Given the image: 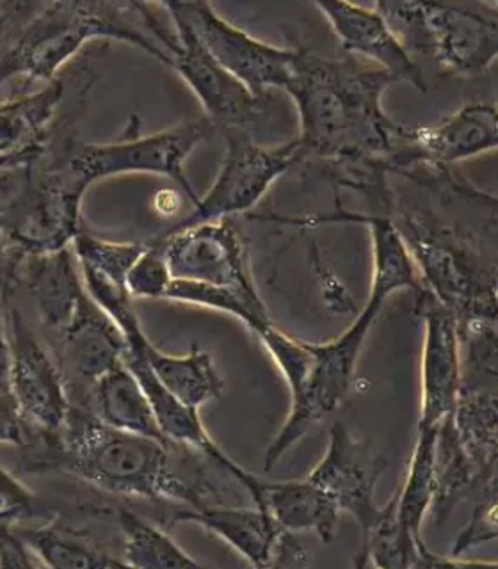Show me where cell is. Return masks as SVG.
I'll return each instance as SVG.
<instances>
[{"label": "cell", "mask_w": 498, "mask_h": 569, "mask_svg": "<svg viewBox=\"0 0 498 569\" xmlns=\"http://www.w3.org/2000/svg\"><path fill=\"white\" fill-rule=\"evenodd\" d=\"M151 9L153 4L139 2L142 22L169 53L171 68L200 100L213 127L246 129V124L257 116L262 98L255 97L236 77L230 76L182 18L168 13L175 23V34H171Z\"/></svg>", "instance_id": "obj_10"}, {"label": "cell", "mask_w": 498, "mask_h": 569, "mask_svg": "<svg viewBox=\"0 0 498 569\" xmlns=\"http://www.w3.org/2000/svg\"><path fill=\"white\" fill-rule=\"evenodd\" d=\"M255 506L272 516L289 532H316L328 545L337 532L340 507L311 479L262 480Z\"/></svg>", "instance_id": "obj_22"}, {"label": "cell", "mask_w": 498, "mask_h": 569, "mask_svg": "<svg viewBox=\"0 0 498 569\" xmlns=\"http://www.w3.org/2000/svg\"><path fill=\"white\" fill-rule=\"evenodd\" d=\"M225 138L227 151L212 187L201 196L192 212L168 228L169 231L249 212L275 182L302 162L298 138L276 148L258 147L246 129L225 130Z\"/></svg>", "instance_id": "obj_9"}, {"label": "cell", "mask_w": 498, "mask_h": 569, "mask_svg": "<svg viewBox=\"0 0 498 569\" xmlns=\"http://www.w3.org/2000/svg\"><path fill=\"white\" fill-rule=\"evenodd\" d=\"M440 429H418L417 445L406 471L405 485L394 498L396 512L415 538H422V525L436 497V440Z\"/></svg>", "instance_id": "obj_26"}, {"label": "cell", "mask_w": 498, "mask_h": 569, "mask_svg": "<svg viewBox=\"0 0 498 569\" xmlns=\"http://www.w3.org/2000/svg\"><path fill=\"white\" fill-rule=\"evenodd\" d=\"M316 8L325 14L346 56L365 59L387 71L396 82H406L418 91H426V79L414 53L406 49L376 6L365 8L351 2H316Z\"/></svg>", "instance_id": "obj_17"}, {"label": "cell", "mask_w": 498, "mask_h": 569, "mask_svg": "<svg viewBox=\"0 0 498 569\" xmlns=\"http://www.w3.org/2000/svg\"><path fill=\"white\" fill-rule=\"evenodd\" d=\"M84 408L114 429L168 441L160 431L150 399L124 361L94 382Z\"/></svg>", "instance_id": "obj_23"}, {"label": "cell", "mask_w": 498, "mask_h": 569, "mask_svg": "<svg viewBox=\"0 0 498 569\" xmlns=\"http://www.w3.org/2000/svg\"><path fill=\"white\" fill-rule=\"evenodd\" d=\"M173 274L169 269L165 248L156 240H148L145 253L139 257L127 278V289L133 299H166Z\"/></svg>", "instance_id": "obj_31"}, {"label": "cell", "mask_w": 498, "mask_h": 569, "mask_svg": "<svg viewBox=\"0 0 498 569\" xmlns=\"http://www.w3.org/2000/svg\"><path fill=\"white\" fill-rule=\"evenodd\" d=\"M196 523L228 542L255 568H271L276 541L283 532L260 507H228L203 502L200 507L177 506L169 525Z\"/></svg>", "instance_id": "obj_20"}, {"label": "cell", "mask_w": 498, "mask_h": 569, "mask_svg": "<svg viewBox=\"0 0 498 569\" xmlns=\"http://www.w3.org/2000/svg\"><path fill=\"white\" fill-rule=\"evenodd\" d=\"M454 191L459 194L467 196L470 200L479 201V203L488 204L498 209V196L489 194V192L479 191L476 187L468 186V183L452 182Z\"/></svg>", "instance_id": "obj_37"}, {"label": "cell", "mask_w": 498, "mask_h": 569, "mask_svg": "<svg viewBox=\"0 0 498 569\" xmlns=\"http://www.w3.org/2000/svg\"><path fill=\"white\" fill-rule=\"evenodd\" d=\"M391 84L396 80L370 62L325 59L301 49L285 91L298 107L302 162H326L343 186L381 182L408 130L382 109V93Z\"/></svg>", "instance_id": "obj_1"}, {"label": "cell", "mask_w": 498, "mask_h": 569, "mask_svg": "<svg viewBox=\"0 0 498 569\" xmlns=\"http://www.w3.org/2000/svg\"><path fill=\"white\" fill-rule=\"evenodd\" d=\"M0 566L4 569L44 568L40 557L18 536L17 530L2 525L0 532Z\"/></svg>", "instance_id": "obj_35"}, {"label": "cell", "mask_w": 498, "mask_h": 569, "mask_svg": "<svg viewBox=\"0 0 498 569\" xmlns=\"http://www.w3.org/2000/svg\"><path fill=\"white\" fill-rule=\"evenodd\" d=\"M64 97L61 79L52 80L34 93L2 102L0 151L2 169L26 168L49 153L50 130Z\"/></svg>", "instance_id": "obj_19"}, {"label": "cell", "mask_w": 498, "mask_h": 569, "mask_svg": "<svg viewBox=\"0 0 498 569\" xmlns=\"http://www.w3.org/2000/svg\"><path fill=\"white\" fill-rule=\"evenodd\" d=\"M495 539H498V491L489 498L488 502L477 507L474 511L467 527L454 541L450 557L458 559L471 548L479 547L482 542L495 541Z\"/></svg>", "instance_id": "obj_33"}, {"label": "cell", "mask_w": 498, "mask_h": 569, "mask_svg": "<svg viewBox=\"0 0 498 569\" xmlns=\"http://www.w3.org/2000/svg\"><path fill=\"white\" fill-rule=\"evenodd\" d=\"M36 470H59L118 497L200 507L201 489L178 477L168 441L120 431L103 423L91 409L71 405L56 440L36 445Z\"/></svg>", "instance_id": "obj_2"}, {"label": "cell", "mask_w": 498, "mask_h": 569, "mask_svg": "<svg viewBox=\"0 0 498 569\" xmlns=\"http://www.w3.org/2000/svg\"><path fill=\"white\" fill-rule=\"evenodd\" d=\"M385 301L387 298L381 293L370 292L355 322L340 337L325 343L307 342L313 358L307 388L301 399L290 405L289 418L267 447L263 470H271L310 431L313 423L340 408L351 390L365 338L378 319Z\"/></svg>", "instance_id": "obj_7"}, {"label": "cell", "mask_w": 498, "mask_h": 569, "mask_svg": "<svg viewBox=\"0 0 498 569\" xmlns=\"http://www.w3.org/2000/svg\"><path fill=\"white\" fill-rule=\"evenodd\" d=\"M70 408L58 358L41 346L20 311L4 302L2 441L29 449L56 438Z\"/></svg>", "instance_id": "obj_4"}, {"label": "cell", "mask_w": 498, "mask_h": 569, "mask_svg": "<svg viewBox=\"0 0 498 569\" xmlns=\"http://www.w3.org/2000/svg\"><path fill=\"white\" fill-rule=\"evenodd\" d=\"M461 351L468 363L486 378L498 381V322L494 320H465L459 322Z\"/></svg>", "instance_id": "obj_32"}, {"label": "cell", "mask_w": 498, "mask_h": 569, "mask_svg": "<svg viewBox=\"0 0 498 569\" xmlns=\"http://www.w3.org/2000/svg\"><path fill=\"white\" fill-rule=\"evenodd\" d=\"M160 8L182 18L205 49L212 53L230 76L263 98L271 89H287L292 80L301 49H285L257 40L228 22L209 2H162Z\"/></svg>", "instance_id": "obj_11"}, {"label": "cell", "mask_w": 498, "mask_h": 569, "mask_svg": "<svg viewBox=\"0 0 498 569\" xmlns=\"http://www.w3.org/2000/svg\"><path fill=\"white\" fill-rule=\"evenodd\" d=\"M166 299L169 301L187 302L196 307L210 308L236 317L242 325L248 326L253 333H260L267 326L272 325L267 307H255L248 299L233 290L212 287V284L195 283V281L173 280L169 284Z\"/></svg>", "instance_id": "obj_28"}, {"label": "cell", "mask_w": 498, "mask_h": 569, "mask_svg": "<svg viewBox=\"0 0 498 569\" xmlns=\"http://www.w3.org/2000/svg\"><path fill=\"white\" fill-rule=\"evenodd\" d=\"M454 431L462 450L488 482L498 461V390H468L462 387L452 417Z\"/></svg>", "instance_id": "obj_24"}, {"label": "cell", "mask_w": 498, "mask_h": 569, "mask_svg": "<svg viewBox=\"0 0 498 569\" xmlns=\"http://www.w3.org/2000/svg\"><path fill=\"white\" fill-rule=\"evenodd\" d=\"M489 488L494 489V495L498 491V461L495 465L494 471H491V476L488 479Z\"/></svg>", "instance_id": "obj_38"}, {"label": "cell", "mask_w": 498, "mask_h": 569, "mask_svg": "<svg viewBox=\"0 0 498 569\" xmlns=\"http://www.w3.org/2000/svg\"><path fill=\"white\" fill-rule=\"evenodd\" d=\"M267 351L271 352L272 360L283 373L285 381L289 385L290 405L298 402L305 393L308 378L311 372V351L307 342L289 337L275 325L267 326L258 333Z\"/></svg>", "instance_id": "obj_30"}, {"label": "cell", "mask_w": 498, "mask_h": 569, "mask_svg": "<svg viewBox=\"0 0 498 569\" xmlns=\"http://www.w3.org/2000/svg\"><path fill=\"white\" fill-rule=\"evenodd\" d=\"M116 518L124 536L127 568H198L200 562L178 547L175 539L129 507H118Z\"/></svg>", "instance_id": "obj_27"}, {"label": "cell", "mask_w": 498, "mask_h": 569, "mask_svg": "<svg viewBox=\"0 0 498 569\" xmlns=\"http://www.w3.org/2000/svg\"><path fill=\"white\" fill-rule=\"evenodd\" d=\"M498 150V103L471 102L429 127L406 130L394 169L445 166Z\"/></svg>", "instance_id": "obj_16"}, {"label": "cell", "mask_w": 498, "mask_h": 569, "mask_svg": "<svg viewBox=\"0 0 498 569\" xmlns=\"http://www.w3.org/2000/svg\"><path fill=\"white\" fill-rule=\"evenodd\" d=\"M6 527V525H4ZM17 530L18 536L40 557L44 568L61 569H103L127 568L123 559H116L98 547L97 542L86 538L84 533L67 529L58 521Z\"/></svg>", "instance_id": "obj_25"}, {"label": "cell", "mask_w": 498, "mask_h": 569, "mask_svg": "<svg viewBox=\"0 0 498 569\" xmlns=\"http://www.w3.org/2000/svg\"><path fill=\"white\" fill-rule=\"evenodd\" d=\"M495 4H497V6H498V2H495Z\"/></svg>", "instance_id": "obj_39"}, {"label": "cell", "mask_w": 498, "mask_h": 569, "mask_svg": "<svg viewBox=\"0 0 498 569\" xmlns=\"http://www.w3.org/2000/svg\"><path fill=\"white\" fill-rule=\"evenodd\" d=\"M409 52L426 53L456 77H477L498 59V6L378 2Z\"/></svg>", "instance_id": "obj_5"}, {"label": "cell", "mask_w": 498, "mask_h": 569, "mask_svg": "<svg viewBox=\"0 0 498 569\" xmlns=\"http://www.w3.org/2000/svg\"><path fill=\"white\" fill-rule=\"evenodd\" d=\"M61 340L58 358L71 405L86 406L98 379L123 361L127 338L106 310L86 293Z\"/></svg>", "instance_id": "obj_15"}, {"label": "cell", "mask_w": 498, "mask_h": 569, "mask_svg": "<svg viewBox=\"0 0 498 569\" xmlns=\"http://www.w3.org/2000/svg\"><path fill=\"white\" fill-rule=\"evenodd\" d=\"M71 248L79 258L80 267L127 289L129 272L145 253L147 242H112L82 230Z\"/></svg>", "instance_id": "obj_29"}, {"label": "cell", "mask_w": 498, "mask_h": 569, "mask_svg": "<svg viewBox=\"0 0 498 569\" xmlns=\"http://www.w3.org/2000/svg\"><path fill=\"white\" fill-rule=\"evenodd\" d=\"M308 566V553L301 542L293 539V532L283 530L272 551L271 568H302Z\"/></svg>", "instance_id": "obj_36"}, {"label": "cell", "mask_w": 498, "mask_h": 569, "mask_svg": "<svg viewBox=\"0 0 498 569\" xmlns=\"http://www.w3.org/2000/svg\"><path fill=\"white\" fill-rule=\"evenodd\" d=\"M417 313L424 319L418 429H440L454 417L462 391L459 320L427 290L418 292Z\"/></svg>", "instance_id": "obj_13"}, {"label": "cell", "mask_w": 498, "mask_h": 569, "mask_svg": "<svg viewBox=\"0 0 498 569\" xmlns=\"http://www.w3.org/2000/svg\"><path fill=\"white\" fill-rule=\"evenodd\" d=\"M213 127L209 118L186 121L173 129L141 136L139 129H127L123 139L109 144H70L62 157L88 186L124 173H151L173 180L192 204L196 196L186 173V160L201 142L209 139Z\"/></svg>", "instance_id": "obj_8"}, {"label": "cell", "mask_w": 498, "mask_h": 569, "mask_svg": "<svg viewBox=\"0 0 498 569\" xmlns=\"http://www.w3.org/2000/svg\"><path fill=\"white\" fill-rule=\"evenodd\" d=\"M2 80H56L91 40L133 44L171 68V58L142 22L139 2H0Z\"/></svg>", "instance_id": "obj_3"}, {"label": "cell", "mask_w": 498, "mask_h": 569, "mask_svg": "<svg viewBox=\"0 0 498 569\" xmlns=\"http://www.w3.org/2000/svg\"><path fill=\"white\" fill-rule=\"evenodd\" d=\"M38 515L36 498L31 491L13 476L11 471L4 470V491H2V525L14 527L23 518H31Z\"/></svg>", "instance_id": "obj_34"}, {"label": "cell", "mask_w": 498, "mask_h": 569, "mask_svg": "<svg viewBox=\"0 0 498 569\" xmlns=\"http://www.w3.org/2000/svg\"><path fill=\"white\" fill-rule=\"evenodd\" d=\"M387 462L374 456L369 443L358 440L343 423L337 422L329 432L328 449L308 479L328 491L340 511L358 521L361 547L381 521L385 506L376 502V488Z\"/></svg>", "instance_id": "obj_14"}, {"label": "cell", "mask_w": 498, "mask_h": 569, "mask_svg": "<svg viewBox=\"0 0 498 569\" xmlns=\"http://www.w3.org/2000/svg\"><path fill=\"white\" fill-rule=\"evenodd\" d=\"M23 263L18 281L23 276L41 325L61 333L88 293L76 251L70 246L49 253L27 254Z\"/></svg>", "instance_id": "obj_21"}, {"label": "cell", "mask_w": 498, "mask_h": 569, "mask_svg": "<svg viewBox=\"0 0 498 569\" xmlns=\"http://www.w3.org/2000/svg\"><path fill=\"white\" fill-rule=\"evenodd\" d=\"M409 253L417 263L424 290L459 322H498V271L486 266L449 228L420 213L402 212L396 222Z\"/></svg>", "instance_id": "obj_6"}, {"label": "cell", "mask_w": 498, "mask_h": 569, "mask_svg": "<svg viewBox=\"0 0 498 569\" xmlns=\"http://www.w3.org/2000/svg\"><path fill=\"white\" fill-rule=\"evenodd\" d=\"M114 322L120 326L127 342L138 343L159 381L178 400H182L183 405L200 409L210 400L222 396L225 382L216 370L209 352L201 351L196 346H192L191 352L187 355H168L160 351L145 333L133 305L124 308V311H118Z\"/></svg>", "instance_id": "obj_18"}, {"label": "cell", "mask_w": 498, "mask_h": 569, "mask_svg": "<svg viewBox=\"0 0 498 569\" xmlns=\"http://www.w3.org/2000/svg\"><path fill=\"white\" fill-rule=\"evenodd\" d=\"M151 240L165 248L173 280L222 287L255 307H266L249 272L245 240L231 219L166 230Z\"/></svg>", "instance_id": "obj_12"}]
</instances>
